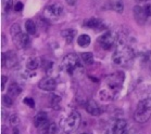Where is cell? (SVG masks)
Listing matches in <instances>:
<instances>
[{"label": "cell", "instance_id": "1", "mask_svg": "<svg viewBox=\"0 0 151 134\" xmlns=\"http://www.w3.org/2000/svg\"><path fill=\"white\" fill-rule=\"evenodd\" d=\"M124 79H125V76L123 72H116V74L108 76L106 78L104 88H102L99 92L100 99L104 102L113 100L114 96L116 95L123 86Z\"/></svg>", "mask_w": 151, "mask_h": 134}, {"label": "cell", "instance_id": "2", "mask_svg": "<svg viewBox=\"0 0 151 134\" xmlns=\"http://www.w3.org/2000/svg\"><path fill=\"white\" fill-rule=\"evenodd\" d=\"M133 57H134V51H133V49L131 47H128V45H122L117 47L116 51L114 52L112 60H113L114 64L123 66L127 62H129Z\"/></svg>", "mask_w": 151, "mask_h": 134}, {"label": "cell", "instance_id": "3", "mask_svg": "<svg viewBox=\"0 0 151 134\" xmlns=\"http://www.w3.org/2000/svg\"><path fill=\"white\" fill-rule=\"evenodd\" d=\"M61 67L62 69H64L71 75H75L76 72H83V67L79 64L78 56L75 53H70L66 55L65 57L62 60Z\"/></svg>", "mask_w": 151, "mask_h": 134}, {"label": "cell", "instance_id": "4", "mask_svg": "<svg viewBox=\"0 0 151 134\" xmlns=\"http://www.w3.org/2000/svg\"><path fill=\"white\" fill-rule=\"evenodd\" d=\"M81 123V116L77 111H72L69 116L64 119H62L60 122V127L64 132L70 133V132H74L76 129L79 127Z\"/></svg>", "mask_w": 151, "mask_h": 134}, {"label": "cell", "instance_id": "5", "mask_svg": "<svg viewBox=\"0 0 151 134\" xmlns=\"http://www.w3.org/2000/svg\"><path fill=\"white\" fill-rule=\"evenodd\" d=\"M117 40V35L113 31H108L106 34H103L102 36H100L98 39L100 47L104 50H109L115 45V42Z\"/></svg>", "mask_w": 151, "mask_h": 134}, {"label": "cell", "instance_id": "6", "mask_svg": "<svg viewBox=\"0 0 151 134\" xmlns=\"http://www.w3.org/2000/svg\"><path fill=\"white\" fill-rule=\"evenodd\" d=\"M63 12H64L63 7L59 4H50L48 7H46L45 9V15L49 20H57L60 16H62Z\"/></svg>", "mask_w": 151, "mask_h": 134}, {"label": "cell", "instance_id": "7", "mask_svg": "<svg viewBox=\"0 0 151 134\" xmlns=\"http://www.w3.org/2000/svg\"><path fill=\"white\" fill-rule=\"evenodd\" d=\"M151 117V110L146 109V108H141L137 107L134 113V119L138 123H145L147 122Z\"/></svg>", "mask_w": 151, "mask_h": 134}, {"label": "cell", "instance_id": "8", "mask_svg": "<svg viewBox=\"0 0 151 134\" xmlns=\"http://www.w3.org/2000/svg\"><path fill=\"white\" fill-rule=\"evenodd\" d=\"M13 41L15 43V45H17V48L24 49L29 45V37H28V35L23 34L21 31L20 34L13 36Z\"/></svg>", "mask_w": 151, "mask_h": 134}, {"label": "cell", "instance_id": "9", "mask_svg": "<svg viewBox=\"0 0 151 134\" xmlns=\"http://www.w3.org/2000/svg\"><path fill=\"white\" fill-rule=\"evenodd\" d=\"M38 86H39V89L44 90V91H53L57 88V81L53 78L46 77L39 81Z\"/></svg>", "mask_w": 151, "mask_h": 134}, {"label": "cell", "instance_id": "10", "mask_svg": "<svg viewBox=\"0 0 151 134\" xmlns=\"http://www.w3.org/2000/svg\"><path fill=\"white\" fill-rule=\"evenodd\" d=\"M133 12H134V16L136 18V21L139 23V24H144L145 22L147 21L148 16L146 15V12H145V9L142 7H139V6H136L133 9Z\"/></svg>", "mask_w": 151, "mask_h": 134}, {"label": "cell", "instance_id": "11", "mask_svg": "<svg viewBox=\"0 0 151 134\" xmlns=\"http://www.w3.org/2000/svg\"><path fill=\"white\" fill-rule=\"evenodd\" d=\"M86 110L91 116H99L100 113H101V109H100L99 105L97 104L96 101L93 100H90L87 102V104H86Z\"/></svg>", "mask_w": 151, "mask_h": 134}, {"label": "cell", "instance_id": "12", "mask_svg": "<svg viewBox=\"0 0 151 134\" xmlns=\"http://www.w3.org/2000/svg\"><path fill=\"white\" fill-rule=\"evenodd\" d=\"M48 123V116L45 111H39L34 117V124L36 128H41Z\"/></svg>", "mask_w": 151, "mask_h": 134}, {"label": "cell", "instance_id": "13", "mask_svg": "<svg viewBox=\"0 0 151 134\" xmlns=\"http://www.w3.org/2000/svg\"><path fill=\"white\" fill-rule=\"evenodd\" d=\"M126 127H127V121L124 120V119H119L113 124L112 132H113V134H122L124 131L126 130Z\"/></svg>", "mask_w": 151, "mask_h": 134}, {"label": "cell", "instance_id": "14", "mask_svg": "<svg viewBox=\"0 0 151 134\" xmlns=\"http://www.w3.org/2000/svg\"><path fill=\"white\" fill-rule=\"evenodd\" d=\"M17 57L15 53L12 51H8L6 53V66L8 68H12L14 66L17 65Z\"/></svg>", "mask_w": 151, "mask_h": 134}, {"label": "cell", "instance_id": "15", "mask_svg": "<svg viewBox=\"0 0 151 134\" xmlns=\"http://www.w3.org/2000/svg\"><path fill=\"white\" fill-rule=\"evenodd\" d=\"M75 35H76V30H74V29H64V30L61 31V36L65 39V41L69 45L73 42Z\"/></svg>", "mask_w": 151, "mask_h": 134}, {"label": "cell", "instance_id": "16", "mask_svg": "<svg viewBox=\"0 0 151 134\" xmlns=\"http://www.w3.org/2000/svg\"><path fill=\"white\" fill-rule=\"evenodd\" d=\"M21 92H22V89H21V86H19L17 82L11 83L10 86H9V89H8V95H10V96H12V97L19 96Z\"/></svg>", "mask_w": 151, "mask_h": 134}, {"label": "cell", "instance_id": "17", "mask_svg": "<svg viewBox=\"0 0 151 134\" xmlns=\"http://www.w3.org/2000/svg\"><path fill=\"white\" fill-rule=\"evenodd\" d=\"M40 65V60L38 57H31V59L27 60L26 62V67H27L29 70H35L37 69Z\"/></svg>", "mask_w": 151, "mask_h": 134}, {"label": "cell", "instance_id": "18", "mask_svg": "<svg viewBox=\"0 0 151 134\" xmlns=\"http://www.w3.org/2000/svg\"><path fill=\"white\" fill-rule=\"evenodd\" d=\"M81 59L85 64L87 65H91L93 63V54L90 53V52H84L81 54Z\"/></svg>", "mask_w": 151, "mask_h": 134}, {"label": "cell", "instance_id": "19", "mask_svg": "<svg viewBox=\"0 0 151 134\" xmlns=\"http://www.w3.org/2000/svg\"><path fill=\"white\" fill-rule=\"evenodd\" d=\"M90 41H91V39H90V37L88 35H82L77 39V43L81 47H88L90 45Z\"/></svg>", "mask_w": 151, "mask_h": 134}, {"label": "cell", "instance_id": "20", "mask_svg": "<svg viewBox=\"0 0 151 134\" xmlns=\"http://www.w3.org/2000/svg\"><path fill=\"white\" fill-rule=\"evenodd\" d=\"M25 28H26V31H27L28 35H34L36 33V24L34 23V21L32 20H27L25 22Z\"/></svg>", "mask_w": 151, "mask_h": 134}, {"label": "cell", "instance_id": "21", "mask_svg": "<svg viewBox=\"0 0 151 134\" xmlns=\"http://www.w3.org/2000/svg\"><path fill=\"white\" fill-rule=\"evenodd\" d=\"M100 23H101L100 20H98L96 17H91V18H89V20H87L85 22V26L88 28H97L99 27Z\"/></svg>", "mask_w": 151, "mask_h": 134}, {"label": "cell", "instance_id": "22", "mask_svg": "<svg viewBox=\"0 0 151 134\" xmlns=\"http://www.w3.org/2000/svg\"><path fill=\"white\" fill-rule=\"evenodd\" d=\"M60 102H61V97L59 95H57V94H51L50 95V104H51L52 108L58 109L60 107Z\"/></svg>", "mask_w": 151, "mask_h": 134}, {"label": "cell", "instance_id": "23", "mask_svg": "<svg viewBox=\"0 0 151 134\" xmlns=\"http://www.w3.org/2000/svg\"><path fill=\"white\" fill-rule=\"evenodd\" d=\"M137 107H141V108H146V109L151 110V96L140 101V102L138 103Z\"/></svg>", "mask_w": 151, "mask_h": 134}, {"label": "cell", "instance_id": "24", "mask_svg": "<svg viewBox=\"0 0 151 134\" xmlns=\"http://www.w3.org/2000/svg\"><path fill=\"white\" fill-rule=\"evenodd\" d=\"M2 103L6 107H11L13 105V100L10 95H4L2 96Z\"/></svg>", "mask_w": 151, "mask_h": 134}, {"label": "cell", "instance_id": "25", "mask_svg": "<svg viewBox=\"0 0 151 134\" xmlns=\"http://www.w3.org/2000/svg\"><path fill=\"white\" fill-rule=\"evenodd\" d=\"M112 9H113L114 11H116V12H119V13H122L124 10V6L123 4L121 2V1H116V2H114L113 6H112Z\"/></svg>", "mask_w": 151, "mask_h": 134}, {"label": "cell", "instance_id": "26", "mask_svg": "<svg viewBox=\"0 0 151 134\" xmlns=\"http://www.w3.org/2000/svg\"><path fill=\"white\" fill-rule=\"evenodd\" d=\"M9 122H10L11 125L17 127V124L20 123V118L17 117V115H11L10 117H9Z\"/></svg>", "mask_w": 151, "mask_h": 134}, {"label": "cell", "instance_id": "27", "mask_svg": "<svg viewBox=\"0 0 151 134\" xmlns=\"http://www.w3.org/2000/svg\"><path fill=\"white\" fill-rule=\"evenodd\" d=\"M2 6H4V11H10L13 6V0H2Z\"/></svg>", "mask_w": 151, "mask_h": 134}, {"label": "cell", "instance_id": "28", "mask_svg": "<svg viewBox=\"0 0 151 134\" xmlns=\"http://www.w3.org/2000/svg\"><path fill=\"white\" fill-rule=\"evenodd\" d=\"M11 34H12V36H15V35L20 34L21 33V28H20V25L19 24H13L12 26H11Z\"/></svg>", "mask_w": 151, "mask_h": 134}, {"label": "cell", "instance_id": "29", "mask_svg": "<svg viewBox=\"0 0 151 134\" xmlns=\"http://www.w3.org/2000/svg\"><path fill=\"white\" fill-rule=\"evenodd\" d=\"M23 102H24L25 105L29 106L31 108H34V107H35V102H34V100H33L32 97H25Z\"/></svg>", "mask_w": 151, "mask_h": 134}, {"label": "cell", "instance_id": "30", "mask_svg": "<svg viewBox=\"0 0 151 134\" xmlns=\"http://www.w3.org/2000/svg\"><path fill=\"white\" fill-rule=\"evenodd\" d=\"M58 133V127L55 123H49V134Z\"/></svg>", "mask_w": 151, "mask_h": 134}, {"label": "cell", "instance_id": "31", "mask_svg": "<svg viewBox=\"0 0 151 134\" xmlns=\"http://www.w3.org/2000/svg\"><path fill=\"white\" fill-rule=\"evenodd\" d=\"M40 131H39V134H49V123L42 125L41 128H39Z\"/></svg>", "mask_w": 151, "mask_h": 134}, {"label": "cell", "instance_id": "32", "mask_svg": "<svg viewBox=\"0 0 151 134\" xmlns=\"http://www.w3.org/2000/svg\"><path fill=\"white\" fill-rule=\"evenodd\" d=\"M145 9V12H146V15H147L148 17L151 16V6L150 4H146L144 7Z\"/></svg>", "mask_w": 151, "mask_h": 134}, {"label": "cell", "instance_id": "33", "mask_svg": "<svg viewBox=\"0 0 151 134\" xmlns=\"http://www.w3.org/2000/svg\"><path fill=\"white\" fill-rule=\"evenodd\" d=\"M7 81H8L7 77H6V76H2V78H1V90H2V91L6 89V83H7Z\"/></svg>", "mask_w": 151, "mask_h": 134}, {"label": "cell", "instance_id": "34", "mask_svg": "<svg viewBox=\"0 0 151 134\" xmlns=\"http://www.w3.org/2000/svg\"><path fill=\"white\" fill-rule=\"evenodd\" d=\"M22 9H23V4H22V2H17V4L14 6V10L17 11V12L22 11Z\"/></svg>", "mask_w": 151, "mask_h": 134}, {"label": "cell", "instance_id": "35", "mask_svg": "<svg viewBox=\"0 0 151 134\" xmlns=\"http://www.w3.org/2000/svg\"><path fill=\"white\" fill-rule=\"evenodd\" d=\"M122 134H137V133H136V131H133V130H125Z\"/></svg>", "mask_w": 151, "mask_h": 134}, {"label": "cell", "instance_id": "36", "mask_svg": "<svg viewBox=\"0 0 151 134\" xmlns=\"http://www.w3.org/2000/svg\"><path fill=\"white\" fill-rule=\"evenodd\" d=\"M77 0H66V2L70 4V6H73V4H75V2Z\"/></svg>", "mask_w": 151, "mask_h": 134}, {"label": "cell", "instance_id": "37", "mask_svg": "<svg viewBox=\"0 0 151 134\" xmlns=\"http://www.w3.org/2000/svg\"><path fill=\"white\" fill-rule=\"evenodd\" d=\"M13 134H19V129H17V128H15V129L13 130Z\"/></svg>", "mask_w": 151, "mask_h": 134}, {"label": "cell", "instance_id": "38", "mask_svg": "<svg viewBox=\"0 0 151 134\" xmlns=\"http://www.w3.org/2000/svg\"><path fill=\"white\" fill-rule=\"evenodd\" d=\"M138 1H142V0H138Z\"/></svg>", "mask_w": 151, "mask_h": 134}, {"label": "cell", "instance_id": "39", "mask_svg": "<svg viewBox=\"0 0 151 134\" xmlns=\"http://www.w3.org/2000/svg\"><path fill=\"white\" fill-rule=\"evenodd\" d=\"M82 134H87V133H82Z\"/></svg>", "mask_w": 151, "mask_h": 134}]
</instances>
